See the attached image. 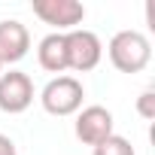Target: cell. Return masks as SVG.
Masks as SVG:
<instances>
[{
    "instance_id": "1",
    "label": "cell",
    "mask_w": 155,
    "mask_h": 155,
    "mask_svg": "<svg viewBox=\"0 0 155 155\" xmlns=\"http://www.w3.org/2000/svg\"><path fill=\"white\" fill-rule=\"evenodd\" d=\"M107 55H110V64L119 73H140L152 61V43L140 31H119L110 40Z\"/></svg>"
},
{
    "instance_id": "2",
    "label": "cell",
    "mask_w": 155,
    "mask_h": 155,
    "mask_svg": "<svg viewBox=\"0 0 155 155\" xmlns=\"http://www.w3.org/2000/svg\"><path fill=\"white\" fill-rule=\"evenodd\" d=\"M82 97L85 88L76 76H55V79L46 82V88L40 91V104L49 116H73L82 110Z\"/></svg>"
},
{
    "instance_id": "3",
    "label": "cell",
    "mask_w": 155,
    "mask_h": 155,
    "mask_svg": "<svg viewBox=\"0 0 155 155\" xmlns=\"http://www.w3.org/2000/svg\"><path fill=\"white\" fill-rule=\"evenodd\" d=\"M67 40V70H76V73H88L101 64L104 58V43L94 31H85V28H76L70 34H64Z\"/></svg>"
},
{
    "instance_id": "4",
    "label": "cell",
    "mask_w": 155,
    "mask_h": 155,
    "mask_svg": "<svg viewBox=\"0 0 155 155\" xmlns=\"http://www.w3.org/2000/svg\"><path fill=\"white\" fill-rule=\"evenodd\" d=\"M31 9L43 25H52L55 34H64V31L70 34L85 18V6L79 0H34Z\"/></svg>"
},
{
    "instance_id": "5",
    "label": "cell",
    "mask_w": 155,
    "mask_h": 155,
    "mask_svg": "<svg viewBox=\"0 0 155 155\" xmlns=\"http://www.w3.org/2000/svg\"><path fill=\"white\" fill-rule=\"evenodd\" d=\"M34 104V82L21 70H6L0 73V110L18 116Z\"/></svg>"
},
{
    "instance_id": "6",
    "label": "cell",
    "mask_w": 155,
    "mask_h": 155,
    "mask_svg": "<svg viewBox=\"0 0 155 155\" xmlns=\"http://www.w3.org/2000/svg\"><path fill=\"white\" fill-rule=\"evenodd\" d=\"M113 128H116L113 113H110L107 107L91 104V107L79 110V116H76V125H73V134H76V140H82L85 146H97V143H104L110 134H116Z\"/></svg>"
},
{
    "instance_id": "7",
    "label": "cell",
    "mask_w": 155,
    "mask_h": 155,
    "mask_svg": "<svg viewBox=\"0 0 155 155\" xmlns=\"http://www.w3.org/2000/svg\"><path fill=\"white\" fill-rule=\"evenodd\" d=\"M31 49V31L18 18L0 21V64H18Z\"/></svg>"
},
{
    "instance_id": "8",
    "label": "cell",
    "mask_w": 155,
    "mask_h": 155,
    "mask_svg": "<svg viewBox=\"0 0 155 155\" xmlns=\"http://www.w3.org/2000/svg\"><path fill=\"white\" fill-rule=\"evenodd\" d=\"M37 61L49 73H64L67 70V40H64V34H46L37 46Z\"/></svg>"
},
{
    "instance_id": "9",
    "label": "cell",
    "mask_w": 155,
    "mask_h": 155,
    "mask_svg": "<svg viewBox=\"0 0 155 155\" xmlns=\"http://www.w3.org/2000/svg\"><path fill=\"white\" fill-rule=\"evenodd\" d=\"M91 155H137V152H134V146H131L128 137H122V134H110L104 143L91 146Z\"/></svg>"
},
{
    "instance_id": "10",
    "label": "cell",
    "mask_w": 155,
    "mask_h": 155,
    "mask_svg": "<svg viewBox=\"0 0 155 155\" xmlns=\"http://www.w3.org/2000/svg\"><path fill=\"white\" fill-rule=\"evenodd\" d=\"M137 113L143 119H155V88H146L140 97H137Z\"/></svg>"
},
{
    "instance_id": "11",
    "label": "cell",
    "mask_w": 155,
    "mask_h": 155,
    "mask_svg": "<svg viewBox=\"0 0 155 155\" xmlns=\"http://www.w3.org/2000/svg\"><path fill=\"white\" fill-rule=\"evenodd\" d=\"M0 155H18V149H15V143L6 137V134H0Z\"/></svg>"
},
{
    "instance_id": "12",
    "label": "cell",
    "mask_w": 155,
    "mask_h": 155,
    "mask_svg": "<svg viewBox=\"0 0 155 155\" xmlns=\"http://www.w3.org/2000/svg\"><path fill=\"white\" fill-rule=\"evenodd\" d=\"M0 73H3V64H0Z\"/></svg>"
}]
</instances>
